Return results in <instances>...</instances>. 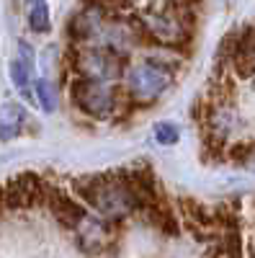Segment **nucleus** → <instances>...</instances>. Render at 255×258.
Segmentation results:
<instances>
[{
    "label": "nucleus",
    "mask_w": 255,
    "mask_h": 258,
    "mask_svg": "<svg viewBox=\"0 0 255 258\" xmlns=\"http://www.w3.org/2000/svg\"><path fill=\"white\" fill-rule=\"evenodd\" d=\"M21 129H24V111L18 106H3V111H0V137L11 140Z\"/></svg>",
    "instance_id": "1a4fd4ad"
},
{
    "label": "nucleus",
    "mask_w": 255,
    "mask_h": 258,
    "mask_svg": "<svg viewBox=\"0 0 255 258\" xmlns=\"http://www.w3.org/2000/svg\"><path fill=\"white\" fill-rule=\"evenodd\" d=\"M183 59H167L165 54H147L144 59L126 68L121 91L132 109H147L152 106L176 80Z\"/></svg>",
    "instance_id": "7ed1b4c3"
},
{
    "label": "nucleus",
    "mask_w": 255,
    "mask_h": 258,
    "mask_svg": "<svg viewBox=\"0 0 255 258\" xmlns=\"http://www.w3.org/2000/svg\"><path fill=\"white\" fill-rule=\"evenodd\" d=\"M31 68H34V62H31V47H29V44H21V54H18V57L13 59V64H11V75H13L16 88L24 93L26 98H31V91H29Z\"/></svg>",
    "instance_id": "0eeeda50"
},
{
    "label": "nucleus",
    "mask_w": 255,
    "mask_h": 258,
    "mask_svg": "<svg viewBox=\"0 0 255 258\" xmlns=\"http://www.w3.org/2000/svg\"><path fill=\"white\" fill-rule=\"evenodd\" d=\"M77 248L91 255V258H101L106 253H111L119 240H121V225H111V222H103L101 217H96L93 212H88L85 217L75 225V230L70 232Z\"/></svg>",
    "instance_id": "423d86ee"
},
{
    "label": "nucleus",
    "mask_w": 255,
    "mask_h": 258,
    "mask_svg": "<svg viewBox=\"0 0 255 258\" xmlns=\"http://www.w3.org/2000/svg\"><path fill=\"white\" fill-rule=\"evenodd\" d=\"M29 24L34 31H47L49 29V8L47 3H34L29 13Z\"/></svg>",
    "instance_id": "9d476101"
},
{
    "label": "nucleus",
    "mask_w": 255,
    "mask_h": 258,
    "mask_svg": "<svg viewBox=\"0 0 255 258\" xmlns=\"http://www.w3.org/2000/svg\"><path fill=\"white\" fill-rule=\"evenodd\" d=\"M224 158L255 173V142H229Z\"/></svg>",
    "instance_id": "6e6552de"
},
{
    "label": "nucleus",
    "mask_w": 255,
    "mask_h": 258,
    "mask_svg": "<svg viewBox=\"0 0 255 258\" xmlns=\"http://www.w3.org/2000/svg\"><path fill=\"white\" fill-rule=\"evenodd\" d=\"M67 68L72 78H82L91 83H103V85H121L124 73L129 68L126 54H119L109 47H70V59Z\"/></svg>",
    "instance_id": "39448f33"
},
{
    "label": "nucleus",
    "mask_w": 255,
    "mask_h": 258,
    "mask_svg": "<svg viewBox=\"0 0 255 258\" xmlns=\"http://www.w3.org/2000/svg\"><path fill=\"white\" fill-rule=\"evenodd\" d=\"M70 194L88 212L111 225H121L142 212V197L134 186L132 168H114L106 173L75 178Z\"/></svg>",
    "instance_id": "f257e3e1"
},
{
    "label": "nucleus",
    "mask_w": 255,
    "mask_h": 258,
    "mask_svg": "<svg viewBox=\"0 0 255 258\" xmlns=\"http://www.w3.org/2000/svg\"><path fill=\"white\" fill-rule=\"evenodd\" d=\"M178 137H181V132H178V126L173 121H162V124L155 126V140L160 145H176Z\"/></svg>",
    "instance_id": "9b49d317"
},
{
    "label": "nucleus",
    "mask_w": 255,
    "mask_h": 258,
    "mask_svg": "<svg viewBox=\"0 0 255 258\" xmlns=\"http://www.w3.org/2000/svg\"><path fill=\"white\" fill-rule=\"evenodd\" d=\"M67 91L75 109L98 121H126L134 111L129 101L124 98L121 85H103L82 78H70Z\"/></svg>",
    "instance_id": "20e7f679"
},
{
    "label": "nucleus",
    "mask_w": 255,
    "mask_h": 258,
    "mask_svg": "<svg viewBox=\"0 0 255 258\" xmlns=\"http://www.w3.org/2000/svg\"><path fill=\"white\" fill-rule=\"evenodd\" d=\"M36 96H39L41 106H44L47 111H52V109H54L57 98H54V91H52V85H49L47 80H36Z\"/></svg>",
    "instance_id": "f8f14e48"
},
{
    "label": "nucleus",
    "mask_w": 255,
    "mask_h": 258,
    "mask_svg": "<svg viewBox=\"0 0 255 258\" xmlns=\"http://www.w3.org/2000/svg\"><path fill=\"white\" fill-rule=\"evenodd\" d=\"M196 11L199 6L186 3L134 6V24L139 26L147 44L170 52H183L196 34Z\"/></svg>",
    "instance_id": "f03ea898"
}]
</instances>
